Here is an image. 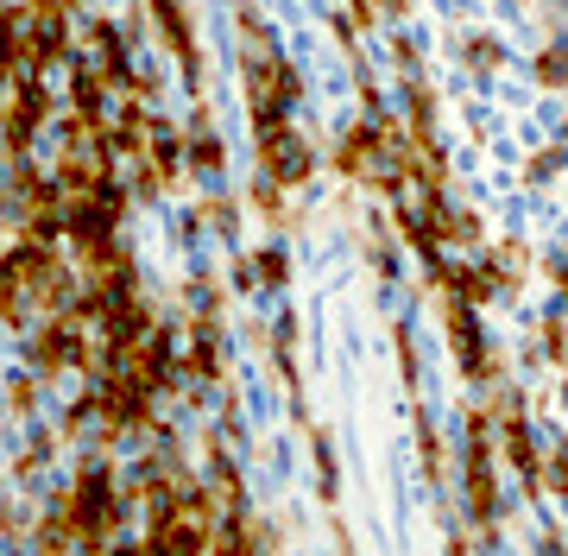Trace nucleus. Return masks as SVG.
Segmentation results:
<instances>
[{
	"instance_id": "f257e3e1",
	"label": "nucleus",
	"mask_w": 568,
	"mask_h": 556,
	"mask_svg": "<svg viewBox=\"0 0 568 556\" xmlns=\"http://www.w3.org/2000/svg\"><path fill=\"white\" fill-rule=\"evenodd\" d=\"M260 159H265V171H272L278 184H297V178H310L304 145L284 133V121H265V127H260Z\"/></svg>"
},
{
	"instance_id": "f03ea898",
	"label": "nucleus",
	"mask_w": 568,
	"mask_h": 556,
	"mask_svg": "<svg viewBox=\"0 0 568 556\" xmlns=\"http://www.w3.org/2000/svg\"><path fill=\"white\" fill-rule=\"evenodd\" d=\"M190 159H196V171H209V178H215V171H222V140H215L209 127H196V140H190Z\"/></svg>"
},
{
	"instance_id": "7ed1b4c3",
	"label": "nucleus",
	"mask_w": 568,
	"mask_h": 556,
	"mask_svg": "<svg viewBox=\"0 0 568 556\" xmlns=\"http://www.w3.org/2000/svg\"><path fill=\"white\" fill-rule=\"evenodd\" d=\"M7 405H13V412H32V405H39V386H32V380H13V386H7Z\"/></svg>"
}]
</instances>
